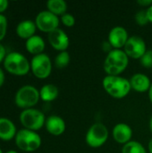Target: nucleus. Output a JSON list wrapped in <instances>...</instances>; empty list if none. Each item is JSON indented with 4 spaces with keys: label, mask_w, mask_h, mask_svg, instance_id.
I'll return each mask as SVG.
<instances>
[{
    "label": "nucleus",
    "mask_w": 152,
    "mask_h": 153,
    "mask_svg": "<svg viewBox=\"0 0 152 153\" xmlns=\"http://www.w3.org/2000/svg\"><path fill=\"white\" fill-rule=\"evenodd\" d=\"M103 87L110 96L116 99L125 98L132 88L130 82L119 75H107L103 80Z\"/></svg>",
    "instance_id": "obj_2"
},
{
    "label": "nucleus",
    "mask_w": 152,
    "mask_h": 153,
    "mask_svg": "<svg viewBox=\"0 0 152 153\" xmlns=\"http://www.w3.org/2000/svg\"><path fill=\"white\" fill-rule=\"evenodd\" d=\"M4 66L8 73L19 76L27 74L30 69V64L27 58L19 52L7 54L4 60Z\"/></svg>",
    "instance_id": "obj_3"
},
{
    "label": "nucleus",
    "mask_w": 152,
    "mask_h": 153,
    "mask_svg": "<svg viewBox=\"0 0 152 153\" xmlns=\"http://www.w3.org/2000/svg\"><path fill=\"white\" fill-rule=\"evenodd\" d=\"M128 39V33L122 26L114 27L108 34V42L114 49H120L125 47Z\"/></svg>",
    "instance_id": "obj_12"
},
{
    "label": "nucleus",
    "mask_w": 152,
    "mask_h": 153,
    "mask_svg": "<svg viewBox=\"0 0 152 153\" xmlns=\"http://www.w3.org/2000/svg\"><path fill=\"white\" fill-rule=\"evenodd\" d=\"M108 138V128L101 123L92 125L86 134V143L92 148L101 147Z\"/></svg>",
    "instance_id": "obj_7"
},
{
    "label": "nucleus",
    "mask_w": 152,
    "mask_h": 153,
    "mask_svg": "<svg viewBox=\"0 0 152 153\" xmlns=\"http://www.w3.org/2000/svg\"><path fill=\"white\" fill-rule=\"evenodd\" d=\"M17 132L13 121L5 117H0V139L10 141L15 137Z\"/></svg>",
    "instance_id": "obj_15"
},
{
    "label": "nucleus",
    "mask_w": 152,
    "mask_h": 153,
    "mask_svg": "<svg viewBox=\"0 0 152 153\" xmlns=\"http://www.w3.org/2000/svg\"><path fill=\"white\" fill-rule=\"evenodd\" d=\"M47 10L56 15H63L67 9V4L64 0H48L47 3Z\"/></svg>",
    "instance_id": "obj_20"
},
{
    "label": "nucleus",
    "mask_w": 152,
    "mask_h": 153,
    "mask_svg": "<svg viewBox=\"0 0 152 153\" xmlns=\"http://www.w3.org/2000/svg\"><path fill=\"white\" fill-rule=\"evenodd\" d=\"M8 7V1L7 0H0V13L5 11Z\"/></svg>",
    "instance_id": "obj_27"
},
{
    "label": "nucleus",
    "mask_w": 152,
    "mask_h": 153,
    "mask_svg": "<svg viewBox=\"0 0 152 153\" xmlns=\"http://www.w3.org/2000/svg\"><path fill=\"white\" fill-rule=\"evenodd\" d=\"M133 136L132 128L126 124H117L113 129V138L118 143L126 144L131 142Z\"/></svg>",
    "instance_id": "obj_13"
},
{
    "label": "nucleus",
    "mask_w": 152,
    "mask_h": 153,
    "mask_svg": "<svg viewBox=\"0 0 152 153\" xmlns=\"http://www.w3.org/2000/svg\"><path fill=\"white\" fill-rule=\"evenodd\" d=\"M131 87L139 92H144L150 90L151 88V81L149 77L143 74H136L133 75L130 80Z\"/></svg>",
    "instance_id": "obj_16"
},
{
    "label": "nucleus",
    "mask_w": 152,
    "mask_h": 153,
    "mask_svg": "<svg viewBox=\"0 0 152 153\" xmlns=\"http://www.w3.org/2000/svg\"><path fill=\"white\" fill-rule=\"evenodd\" d=\"M128 63L129 57L125 51L112 49L104 61V70L108 75H119L126 69Z\"/></svg>",
    "instance_id": "obj_1"
},
{
    "label": "nucleus",
    "mask_w": 152,
    "mask_h": 153,
    "mask_svg": "<svg viewBox=\"0 0 152 153\" xmlns=\"http://www.w3.org/2000/svg\"><path fill=\"white\" fill-rule=\"evenodd\" d=\"M141 63L144 67L151 68L152 67V50L147 51L144 56L141 58Z\"/></svg>",
    "instance_id": "obj_25"
},
{
    "label": "nucleus",
    "mask_w": 152,
    "mask_h": 153,
    "mask_svg": "<svg viewBox=\"0 0 152 153\" xmlns=\"http://www.w3.org/2000/svg\"><path fill=\"white\" fill-rule=\"evenodd\" d=\"M137 3L142 6H150L151 4H152V0H138Z\"/></svg>",
    "instance_id": "obj_29"
},
{
    "label": "nucleus",
    "mask_w": 152,
    "mask_h": 153,
    "mask_svg": "<svg viewBox=\"0 0 152 153\" xmlns=\"http://www.w3.org/2000/svg\"><path fill=\"white\" fill-rule=\"evenodd\" d=\"M20 121L25 129L31 131L39 130L46 123L44 114L35 108L24 109L20 115Z\"/></svg>",
    "instance_id": "obj_6"
},
{
    "label": "nucleus",
    "mask_w": 152,
    "mask_h": 153,
    "mask_svg": "<svg viewBox=\"0 0 152 153\" xmlns=\"http://www.w3.org/2000/svg\"><path fill=\"white\" fill-rule=\"evenodd\" d=\"M149 151H150V152L152 153V139L149 143Z\"/></svg>",
    "instance_id": "obj_33"
},
{
    "label": "nucleus",
    "mask_w": 152,
    "mask_h": 153,
    "mask_svg": "<svg viewBox=\"0 0 152 153\" xmlns=\"http://www.w3.org/2000/svg\"><path fill=\"white\" fill-rule=\"evenodd\" d=\"M47 131L52 135H61L65 131V123L63 118L58 116H50L45 123Z\"/></svg>",
    "instance_id": "obj_14"
},
{
    "label": "nucleus",
    "mask_w": 152,
    "mask_h": 153,
    "mask_svg": "<svg viewBox=\"0 0 152 153\" xmlns=\"http://www.w3.org/2000/svg\"><path fill=\"white\" fill-rule=\"evenodd\" d=\"M7 30V19L4 15L0 13V41L4 38Z\"/></svg>",
    "instance_id": "obj_24"
},
{
    "label": "nucleus",
    "mask_w": 152,
    "mask_h": 153,
    "mask_svg": "<svg viewBox=\"0 0 152 153\" xmlns=\"http://www.w3.org/2000/svg\"><path fill=\"white\" fill-rule=\"evenodd\" d=\"M61 21H62L63 24L65 25V26H67V27H72V26H73L74 23H75V19H74V17H73L72 14L66 13H65V14L62 15Z\"/></svg>",
    "instance_id": "obj_26"
},
{
    "label": "nucleus",
    "mask_w": 152,
    "mask_h": 153,
    "mask_svg": "<svg viewBox=\"0 0 152 153\" xmlns=\"http://www.w3.org/2000/svg\"><path fill=\"white\" fill-rule=\"evenodd\" d=\"M5 153H18L16 151H13V150H11V151H8V152H6Z\"/></svg>",
    "instance_id": "obj_34"
},
{
    "label": "nucleus",
    "mask_w": 152,
    "mask_h": 153,
    "mask_svg": "<svg viewBox=\"0 0 152 153\" xmlns=\"http://www.w3.org/2000/svg\"><path fill=\"white\" fill-rule=\"evenodd\" d=\"M150 128H151V131L152 133V117L151 119V122H150Z\"/></svg>",
    "instance_id": "obj_35"
},
{
    "label": "nucleus",
    "mask_w": 152,
    "mask_h": 153,
    "mask_svg": "<svg viewBox=\"0 0 152 153\" xmlns=\"http://www.w3.org/2000/svg\"><path fill=\"white\" fill-rule=\"evenodd\" d=\"M5 56H6L5 48H4V47L0 43V63H1L2 61H4V60Z\"/></svg>",
    "instance_id": "obj_28"
},
{
    "label": "nucleus",
    "mask_w": 152,
    "mask_h": 153,
    "mask_svg": "<svg viewBox=\"0 0 152 153\" xmlns=\"http://www.w3.org/2000/svg\"><path fill=\"white\" fill-rule=\"evenodd\" d=\"M35 23L39 30L49 33L55 30L56 29H58L59 19L57 15L47 10L39 13V14L36 17Z\"/></svg>",
    "instance_id": "obj_9"
},
{
    "label": "nucleus",
    "mask_w": 152,
    "mask_h": 153,
    "mask_svg": "<svg viewBox=\"0 0 152 153\" xmlns=\"http://www.w3.org/2000/svg\"><path fill=\"white\" fill-rule=\"evenodd\" d=\"M149 97H150V100H151V102L152 103V83L151 85V88L149 90Z\"/></svg>",
    "instance_id": "obj_32"
},
{
    "label": "nucleus",
    "mask_w": 152,
    "mask_h": 153,
    "mask_svg": "<svg viewBox=\"0 0 152 153\" xmlns=\"http://www.w3.org/2000/svg\"><path fill=\"white\" fill-rule=\"evenodd\" d=\"M4 78H5L4 73V71L2 70V68H0V87L3 86V84H4Z\"/></svg>",
    "instance_id": "obj_30"
},
{
    "label": "nucleus",
    "mask_w": 152,
    "mask_h": 153,
    "mask_svg": "<svg viewBox=\"0 0 152 153\" xmlns=\"http://www.w3.org/2000/svg\"><path fill=\"white\" fill-rule=\"evenodd\" d=\"M124 48L128 57H132L133 59H141L147 52L146 43L144 39L139 36L130 37Z\"/></svg>",
    "instance_id": "obj_10"
},
{
    "label": "nucleus",
    "mask_w": 152,
    "mask_h": 153,
    "mask_svg": "<svg viewBox=\"0 0 152 153\" xmlns=\"http://www.w3.org/2000/svg\"><path fill=\"white\" fill-rule=\"evenodd\" d=\"M16 146L26 152L37 151L41 145V138L35 132L28 129H21L15 135Z\"/></svg>",
    "instance_id": "obj_4"
},
{
    "label": "nucleus",
    "mask_w": 152,
    "mask_h": 153,
    "mask_svg": "<svg viewBox=\"0 0 152 153\" xmlns=\"http://www.w3.org/2000/svg\"><path fill=\"white\" fill-rule=\"evenodd\" d=\"M122 153H146V150L140 143L131 141L124 145Z\"/></svg>",
    "instance_id": "obj_21"
},
{
    "label": "nucleus",
    "mask_w": 152,
    "mask_h": 153,
    "mask_svg": "<svg viewBox=\"0 0 152 153\" xmlns=\"http://www.w3.org/2000/svg\"><path fill=\"white\" fill-rule=\"evenodd\" d=\"M47 38L50 45L60 52L65 51L69 47V38L61 29H56L55 30L49 32Z\"/></svg>",
    "instance_id": "obj_11"
},
{
    "label": "nucleus",
    "mask_w": 152,
    "mask_h": 153,
    "mask_svg": "<svg viewBox=\"0 0 152 153\" xmlns=\"http://www.w3.org/2000/svg\"><path fill=\"white\" fill-rule=\"evenodd\" d=\"M39 91L31 85L22 86L15 94V104L17 107L27 109L35 106L39 100Z\"/></svg>",
    "instance_id": "obj_5"
},
{
    "label": "nucleus",
    "mask_w": 152,
    "mask_h": 153,
    "mask_svg": "<svg viewBox=\"0 0 152 153\" xmlns=\"http://www.w3.org/2000/svg\"><path fill=\"white\" fill-rule=\"evenodd\" d=\"M147 10V15H148V19H149V22H152V5L150 6Z\"/></svg>",
    "instance_id": "obj_31"
},
{
    "label": "nucleus",
    "mask_w": 152,
    "mask_h": 153,
    "mask_svg": "<svg viewBox=\"0 0 152 153\" xmlns=\"http://www.w3.org/2000/svg\"><path fill=\"white\" fill-rule=\"evenodd\" d=\"M0 153H3V152H2V150L0 149Z\"/></svg>",
    "instance_id": "obj_36"
},
{
    "label": "nucleus",
    "mask_w": 152,
    "mask_h": 153,
    "mask_svg": "<svg viewBox=\"0 0 152 153\" xmlns=\"http://www.w3.org/2000/svg\"><path fill=\"white\" fill-rule=\"evenodd\" d=\"M25 47L29 53L37 56V55L42 54L45 48V42L40 36L34 35L26 40Z\"/></svg>",
    "instance_id": "obj_18"
},
{
    "label": "nucleus",
    "mask_w": 152,
    "mask_h": 153,
    "mask_svg": "<svg viewBox=\"0 0 152 153\" xmlns=\"http://www.w3.org/2000/svg\"><path fill=\"white\" fill-rule=\"evenodd\" d=\"M30 69L33 74L39 79H45L48 77L52 70L49 56L44 53L34 56L30 62Z\"/></svg>",
    "instance_id": "obj_8"
},
{
    "label": "nucleus",
    "mask_w": 152,
    "mask_h": 153,
    "mask_svg": "<svg viewBox=\"0 0 152 153\" xmlns=\"http://www.w3.org/2000/svg\"><path fill=\"white\" fill-rule=\"evenodd\" d=\"M135 21L139 25H146L149 22L148 15H147V10H142L139 11L135 14Z\"/></svg>",
    "instance_id": "obj_23"
},
{
    "label": "nucleus",
    "mask_w": 152,
    "mask_h": 153,
    "mask_svg": "<svg viewBox=\"0 0 152 153\" xmlns=\"http://www.w3.org/2000/svg\"><path fill=\"white\" fill-rule=\"evenodd\" d=\"M70 63V55L67 51L60 52L55 59V64L57 68H65Z\"/></svg>",
    "instance_id": "obj_22"
},
{
    "label": "nucleus",
    "mask_w": 152,
    "mask_h": 153,
    "mask_svg": "<svg viewBox=\"0 0 152 153\" xmlns=\"http://www.w3.org/2000/svg\"><path fill=\"white\" fill-rule=\"evenodd\" d=\"M58 89L54 84H46L44 85L39 91L40 99L46 102H50L55 100L58 96Z\"/></svg>",
    "instance_id": "obj_19"
},
{
    "label": "nucleus",
    "mask_w": 152,
    "mask_h": 153,
    "mask_svg": "<svg viewBox=\"0 0 152 153\" xmlns=\"http://www.w3.org/2000/svg\"><path fill=\"white\" fill-rule=\"evenodd\" d=\"M36 23L31 20H24L22 21L16 27V33L17 35L22 38L28 39L34 36L36 31Z\"/></svg>",
    "instance_id": "obj_17"
}]
</instances>
